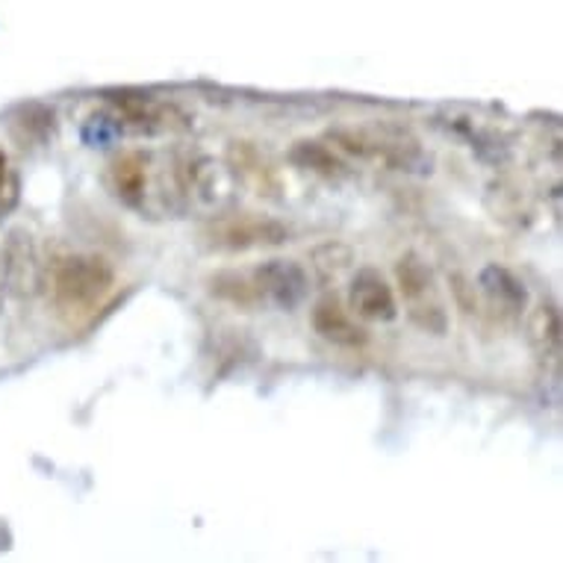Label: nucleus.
Listing matches in <instances>:
<instances>
[{"label": "nucleus", "mask_w": 563, "mask_h": 563, "mask_svg": "<svg viewBox=\"0 0 563 563\" xmlns=\"http://www.w3.org/2000/svg\"><path fill=\"white\" fill-rule=\"evenodd\" d=\"M349 301L351 310L361 319H369V322H393L398 316L396 292L387 284V277L375 272V268H361L354 275Z\"/></svg>", "instance_id": "0eeeda50"}, {"label": "nucleus", "mask_w": 563, "mask_h": 563, "mask_svg": "<svg viewBox=\"0 0 563 563\" xmlns=\"http://www.w3.org/2000/svg\"><path fill=\"white\" fill-rule=\"evenodd\" d=\"M7 301V266H3V249H0V310Z\"/></svg>", "instance_id": "6ab92c4d"}, {"label": "nucleus", "mask_w": 563, "mask_h": 563, "mask_svg": "<svg viewBox=\"0 0 563 563\" xmlns=\"http://www.w3.org/2000/svg\"><path fill=\"white\" fill-rule=\"evenodd\" d=\"M210 292L222 301H231L236 307H257L260 301L257 284L251 275H240V272H219L210 277Z\"/></svg>", "instance_id": "2eb2a0df"}, {"label": "nucleus", "mask_w": 563, "mask_h": 563, "mask_svg": "<svg viewBox=\"0 0 563 563\" xmlns=\"http://www.w3.org/2000/svg\"><path fill=\"white\" fill-rule=\"evenodd\" d=\"M254 284H257L260 301L280 307V310H296L310 292L305 268L292 260H268L260 268H254Z\"/></svg>", "instance_id": "39448f33"}, {"label": "nucleus", "mask_w": 563, "mask_h": 563, "mask_svg": "<svg viewBox=\"0 0 563 563\" xmlns=\"http://www.w3.org/2000/svg\"><path fill=\"white\" fill-rule=\"evenodd\" d=\"M528 333H531V345L543 361H558L561 354V313L554 305H540L528 322Z\"/></svg>", "instance_id": "ddd939ff"}, {"label": "nucleus", "mask_w": 563, "mask_h": 563, "mask_svg": "<svg viewBox=\"0 0 563 563\" xmlns=\"http://www.w3.org/2000/svg\"><path fill=\"white\" fill-rule=\"evenodd\" d=\"M186 189L207 207H224L233 195L231 168L213 157H195L186 166Z\"/></svg>", "instance_id": "6e6552de"}, {"label": "nucleus", "mask_w": 563, "mask_h": 563, "mask_svg": "<svg viewBox=\"0 0 563 563\" xmlns=\"http://www.w3.org/2000/svg\"><path fill=\"white\" fill-rule=\"evenodd\" d=\"M478 284L484 289V296L489 298V305L501 307V313L519 316L528 307V289L510 268L489 263L481 268Z\"/></svg>", "instance_id": "9d476101"}, {"label": "nucleus", "mask_w": 563, "mask_h": 563, "mask_svg": "<svg viewBox=\"0 0 563 563\" xmlns=\"http://www.w3.org/2000/svg\"><path fill=\"white\" fill-rule=\"evenodd\" d=\"M12 136L21 148H45L56 139V112L42 103H30L12 119Z\"/></svg>", "instance_id": "f8f14e48"}, {"label": "nucleus", "mask_w": 563, "mask_h": 563, "mask_svg": "<svg viewBox=\"0 0 563 563\" xmlns=\"http://www.w3.org/2000/svg\"><path fill=\"white\" fill-rule=\"evenodd\" d=\"M289 159L298 168H307V172H316V175L322 177L345 175V163L328 145H322V142H298L296 148L289 151Z\"/></svg>", "instance_id": "4468645a"}, {"label": "nucleus", "mask_w": 563, "mask_h": 563, "mask_svg": "<svg viewBox=\"0 0 563 563\" xmlns=\"http://www.w3.org/2000/svg\"><path fill=\"white\" fill-rule=\"evenodd\" d=\"M313 328L322 340L333 342V345H342V349H357V345L369 340V333L351 319L349 310L340 305L336 296H324L316 301Z\"/></svg>", "instance_id": "1a4fd4ad"}, {"label": "nucleus", "mask_w": 563, "mask_h": 563, "mask_svg": "<svg viewBox=\"0 0 563 563\" xmlns=\"http://www.w3.org/2000/svg\"><path fill=\"white\" fill-rule=\"evenodd\" d=\"M396 280L401 296L407 301V316L416 328L443 336L449 328V316H445L443 301L437 298V280L434 272L419 254H405L396 263Z\"/></svg>", "instance_id": "f03ea898"}, {"label": "nucleus", "mask_w": 563, "mask_h": 563, "mask_svg": "<svg viewBox=\"0 0 563 563\" xmlns=\"http://www.w3.org/2000/svg\"><path fill=\"white\" fill-rule=\"evenodd\" d=\"M316 272L322 277H336L342 268L351 266V249L340 245V242H328L322 249L313 251Z\"/></svg>", "instance_id": "f3484780"}, {"label": "nucleus", "mask_w": 563, "mask_h": 563, "mask_svg": "<svg viewBox=\"0 0 563 563\" xmlns=\"http://www.w3.org/2000/svg\"><path fill=\"white\" fill-rule=\"evenodd\" d=\"M112 284H115V272L107 260L95 254H71L56 260L51 268L54 305L71 322L89 319L107 301Z\"/></svg>", "instance_id": "f257e3e1"}, {"label": "nucleus", "mask_w": 563, "mask_h": 563, "mask_svg": "<svg viewBox=\"0 0 563 563\" xmlns=\"http://www.w3.org/2000/svg\"><path fill=\"white\" fill-rule=\"evenodd\" d=\"M121 133L119 119H107V115H92L89 124L84 128V136L89 145H103V142H110Z\"/></svg>", "instance_id": "a211bd4d"}, {"label": "nucleus", "mask_w": 563, "mask_h": 563, "mask_svg": "<svg viewBox=\"0 0 563 563\" xmlns=\"http://www.w3.org/2000/svg\"><path fill=\"white\" fill-rule=\"evenodd\" d=\"M203 240L216 251H251V249H275L289 240L287 224L263 216H228L216 219L203 228Z\"/></svg>", "instance_id": "7ed1b4c3"}, {"label": "nucleus", "mask_w": 563, "mask_h": 563, "mask_svg": "<svg viewBox=\"0 0 563 563\" xmlns=\"http://www.w3.org/2000/svg\"><path fill=\"white\" fill-rule=\"evenodd\" d=\"M331 139L342 151H351L357 157L384 159L387 166L407 168V172H428L426 166H431V157L422 154L413 139L378 136V133H366V130H333Z\"/></svg>", "instance_id": "20e7f679"}, {"label": "nucleus", "mask_w": 563, "mask_h": 563, "mask_svg": "<svg viewBox=\"0 0 563 563\" xmlns=\"http://www.w3.org/2000/svg\"><path fill=\"white\" fill-rule=\"evenodd\" d=\"M19 198H21L19 172L12 168L7 151L0 148V219H3V216H10L12 210L19 207Z\"/></svg>", "instance_id": "dca6fc26"}, {"label": "nucleus", "mask_w": 563, "mask_h": 563, "mask_svg": "<svg viewBox=\"0 0 563 563\" xmlns=\"http://www.w3.org/2000/svg\"><path fill=\"white\" fill-rule=\"evenodd\" d=\"M3 266H7V292L19 298H33L45 284V268L38 263L36 245L27 231H12L3 245Z\"/></svg>", "instance_id": "423d86ee"}, {"label": "nucleus", "mask_w": 563, "mask_h": 563, "mask_svg": "<svg viewBox=\"0 0 563 563\" xmlns=\"http://www.w3.org/2000/svg\"><path fill=\"white\" fill-rule=\"evenodd\" d=\"M107 177H110V189L119 201L139 207L145 201V189H148V157L139 151H128L112 159Z\"/></svg>", "instance_id": "9b49d317"}]
</instances>
